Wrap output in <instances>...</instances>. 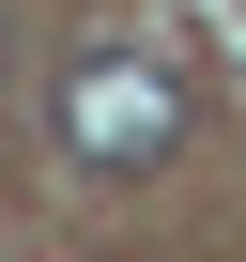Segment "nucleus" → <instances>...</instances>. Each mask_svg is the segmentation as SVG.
I'll list each match as a JSON object with an SVG mask.
<instances>
[{"label": "nucleus", "mask_w": 246, "mask_h": 262, "mask_svg": "<svg viewBox=\"0 0 246 262\" xmlns=\"http://www.w3.org/2000/svg\"><path fill=\"white\" fill-rule=\"evenodd\" d=\"M62 139H77L92 170H154V155L185 139V77H169L154 47H92V62L62 77Z\"/></svg>", "instance_id": "1"}]
</instances>
